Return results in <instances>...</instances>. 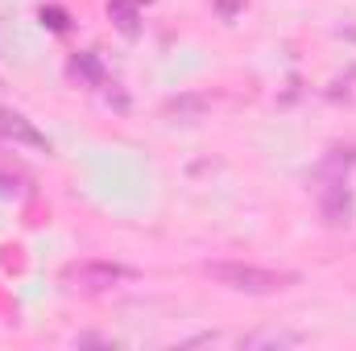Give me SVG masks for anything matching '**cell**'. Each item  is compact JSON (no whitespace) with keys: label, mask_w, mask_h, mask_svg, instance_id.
I'll return each instance as SVG.
<instances>
[{"label":"cell","mask_w":356,"mask_h":351,"mask_svg":"<svg viewBox=\"0 0 356 351\" xmlns=\"http://www.w3.org/2000/svg\"><path fill=\"white\" fill-rule=\"evenodd\" d=\"M203 273H207L216 285L236 289V293H277V289L298 285V273L266 268V264H245V261H207Z\"/></svg>","instance_id":"1"},{"label":"cell","mask_w":356,"mask_h":351,"mask_svg":"<svg viewBox=\"0 0 356 351\" xmlns=\"http://www.w3.org/2000/svg\"><path fill=\"white\" fill-rule=\"evenodd\" d=\"M137 4H141V0H112V4H108V17L116 21V29H120L124 37L137 33Z\"/></svg>","instance_id":"5"},{"label":"cell","mask_w":356,"mask_h":351,"mask_svg":"<svg viewBox=\"0 0 356 351\" xmlns=\"http://www.w3.org/2000/svg\"><path fill=\"white\" fill-rule=\"evenodd\" d=\"M166 112H170V116H199V112H203V99H175Z\"/></svg>","instance_id":"7"},{"label":"cell","mask_w":356,"mask_h":351,"mask_svg":"<svg viewBox=\"0 0 356 351\" xmlns=\"http://www.w3.org/2000/svg\"><path fill=\"white\" fill-rule=\"evenodd\" d=\"M42 25H50V29H58V33H63L71 21H67V12H63V8H54V4H50V8H42Z\"/></svg>","instance_id":"8"},{"label":"cell","mask_w":356,"mask_h":351,"mask_svg":"<svg viewBox=\"0 0 356 351\" xmlns=\"http://www.w3.org/2000/svg\"><path fill=\"white\" fill-rule=\"evenodd\" d=\"M133 277H137V268L116 264V261H79L63 268V281L83 289V293H104V289H112L120 281H133Z\"/></svg>","instance_id":"2"},{"label":"cell","mask_w":356,"mask_h":351,"mask_svg":"<svg viewBox=\"0 0 356 351\" xmlns=\"http://www.w3.org/2000/svg\"><path fill=\"white\" fill-rule=\"evenodd\" d=\"M71 75H75V79H88L91 87H99V83H104V67H99V58H95V54H79V58H75V62H71Z\"/></svg>","instance_id":"6"},{"label":"cell","mask_w":356,"mask_h":351,"mask_svg":"<svg viewBox=\"0 0 356 351\" xmlns=\"http://www.w3.org/2000/svg\"><path fill=\"white\" fill-rule=\"evenodd\" d=\"M302 335L298 331H282V327H266V331H253L241 339V348H298Z\"/></svg>","instance_id":"4"},{"label":"cell","mask_w":356,"mask_h":351,"mask_svg":"<svg viewBox=\"0 0 356 351\" xmlns=\"http://www.w3.org/2000/svg\"><path fill=\"white\" fill-rule=\"evenodd\" d=\"M0 132L8 137V141H17V145H29V149H38V153H50V141L21 116V112H8V108H0Z\"/></svg>","instance_id":"3"},{"label":"cell","mask_w":356,"mask_h":351,"mask_svg":"<svg viewBox=\"0 0 356 351\" xmlns=\"http://www.w3.org/2000/svg\"><path fill=\"white\" fill-rule=\"evenodd\" d=\"M0 194H17V178H4V174H0Z\"/></svg>","instance_id":"9"}]
</instances>
